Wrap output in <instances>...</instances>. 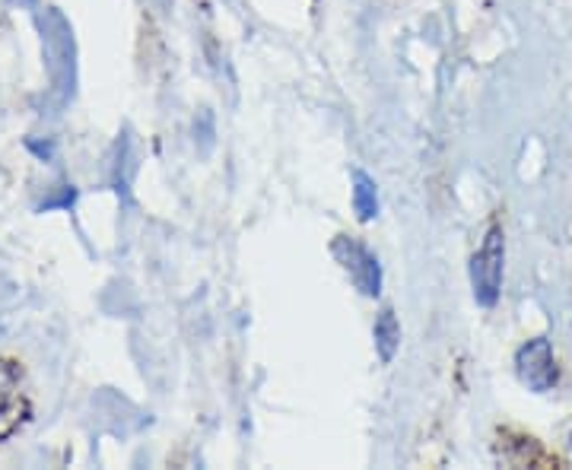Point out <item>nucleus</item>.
Listing matches in <instances>:
<instances>
[{"instance_id": "f03ea898", "label": "nucleus", "mask_w": 572, "mask_h": 470, "mask_svg": "<svg viewBox=\"0 0 572 470\" xmlns=\"http://www.w3.org/2000/svg\"><path fill=\"white\" fill-rule=\"evenodd\" d=\"M515 372L522 378L528 391H550L556 385V359H553V347L548 337H534L528 340L522 350L515 352Z\"/></svg>"}, {"instance_id": "f257e3e1", "label": "nucleus", "mask_w": 572, "mask_h": 470, "mask_svg": "<svg viewBox=\"0 0 572 470\" xmlns=\"http://www.w3.org/2000/svg\"><path fill=\"white\" fill-rule=\"evenodd\" d=\"M502 267H505V238H502V229H490L483 238V248L471 260V286L480 306H497L502 289Z\"/></svg>"}, {"instance_id": "7ed1b4c3", "label": "nucleus", "mask_w": 572, "mask_h": 470, "mask_svg": "<svg viewBox=\"0 0 572 470\" xmlns=\"http://www.w3.org/2000/svg\"><path fill=\"white\" fill-rule=\"evenodd\" d=\"M334 258L344 264V270L350 274V280L357 283V289L362 296H379L381 293V267L376 255H369L357 238L337 235L331 245Z\"/></svg>"}, {"instance_id": "423d86ee", "label": "nucleus", "mask_w": 572, "mask_h": 470, "mask_svg": "<svg viewBox=\"0 0 572 470\" xmlns=\"http://www.w3.org/2000/svg\"><path fill=\"white\" fill-rule=\"evenodd\" d=\"M17 388H20V369L13 362H0V413L17 398Z\"/></svg>"}, {"instance_id": "39448f33", "label": "nucleus", "mask_w": 572, "mask_h": 470, "mask_svg": "<svg viewBox=\"0 0 572 470\" xmlns=\"http://www.w3.org/2000/svg\"><path fill=\"white\" fill-rule=\"evenodd\" d=\"M354 207H357V216L362 223L376 219L379 213V191H376V182L366 175V172H354Z\"/></svg>"}, {"instance_id": "0eeeda50", "label": "nucleus", "mask_w": 572, "mask_h": 470, "mask_svg": "<svg viewBox=\"0 0 572 470\" xmlns=\"http://www.w3.org/2000/svg\"><path fill=\"white\" fill-rule=\"evenodd\" d=\"M570 448H572V439H570Z\"/></svg>"}, {"instance_id": "20e7f679", "label": "nucleus", "mask_w": 572, "mask_h": 470, "mask_svg": "<svg viewBox=\"0 0 572 470\" xmlns=\"http://www.w3.org/2000/svg\"><path fill=\"white\" fill-rule=\"evenodd\" d=\"M372 334H376V350H379V359L381 362H391V359H395V352H398V347H401V325H398V318H395V311H391V308H381Z\"/></svg>"}]
</instances>
